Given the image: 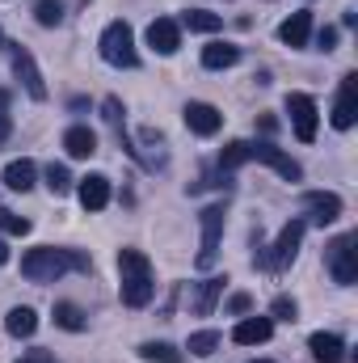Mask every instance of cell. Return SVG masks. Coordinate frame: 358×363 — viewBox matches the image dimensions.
<instances>
[{
	"label": "cell",
	"instance_id": "7402d4cb",
	"mask_svg": "<svg viewBox=\"0 0 358 363\" xmlns=\"http://www.w3.org/2000/svg\"><path fill=\"white\" fill-rule=\"evenodd\" d=\"M224 283H228V274H211V279L202 283V291H198V300H194V308H198L202 317H207V313L215 308V300L224 296Z\"/></svg>",
	"mask_w": 358,
	"mask_h": 363
},
{
	"label": "cell",
	"instance_id": "ba28073f",
	"mask_svg": "<svg viewBox=\"0 0 358 363\" xmlns=\"http://www.w3.org/2000/svg\"><path fill=\"white\" fill-rule=\"evenodd\" d=\"M287 114H291V127H295V135L304 140V144H312L316 140V101L308 97V93H287Z\"/></svg>",
	"mask_w": 358,
	"mask_h": 363
},
{
	"label": "cell",
	"instance_id": "e575fe53",
	"mask_svg": "<svg viewBox=\"0 0 358 363\" xmlns=\"http://www.w3.org/2000/svg\"><path fill=\"white\" fill-rule=\"evenodd\" d=\"M232 313H249V296H232Z\"/></svg>",
	"mask_w": 358,
	"mask_h": 363
},
{
	"label": "cell",
	"instance_id": "74e56055",
	"mask_svg": "<svg viewBox=\"0 0 358 363\" xmlns=\"http://www.w3.org/2000/svg\"><path fill=\"white\" fill-rule=\"evenodd\" d=\"M258 363H266V359H258Z\"/></svg>",
	"mask_w": 358,
	"mask_h": 363
},
{
	"label": "cell",
	"instance_id": "2e32d148",
	"mask_svg": "<svg viewBox=\"0 0 358 363\" xmlns=\"http://www.w3.org/2000/svg\"><path fill=\"white\" fill-rule=\"evenodd\" d=\"M308 351L316 355V363H346V342L337 334H325V330L308 338Z\"/></svg>",
	"mask_w": 358,
	"mask_h": 363
},
{
	"label": "cell",
	"instance_id": "d6a6232c",
	"mask_svg": "<svg viewBox=\"0 0 358 363\" xmlns=\"http://www.w3.org/2000/svg\"><path fill=\"white\" fill-rule=\"evenodd\" d=\"M17 363H55V359H51L47 351H25V355H21Z\"/></svg>",
	"mask_w": 358,
	"mask_h": 363
},
{
	"label": "cell",
	"instance_id": "8d00e7d4",
	"mask_svg": "<svg viewBox=\"0 0 358 363\" xmlns=\"http://www.w3.org/2000/svg\"><path fill=\"white\" fill-rule=\"evenodd\" d=\"M0 47H8V38H4V30H0Z\"/></svg>",
	"mask_w": 358,
	"mask_h": 363
},
{
	"label": "cell",
	"instance_id": "83f0119b",
	"mask_svg": "<svg viewBox=\"0 0 358 363\" xmlns=\"http://www.w3.org/2000/svg\"><path fill=\"white\" fill-rule=\"evenodd\" d=\"M47 190H51V194H68V190H72L68 165H47Z\"/></svg>",
	"mask_w": 358,
	"mask_h": 363
},
{
	"label": "cell",
	"instance_id": "ac0fdd59",
	"mask_svg": "<svg viewBox=\"0 0 358 363\" xmlns=\"http://www.w3.org/2000/svg\"><path fill=\"white\" fill-rule=\"evenodd\" d=\"M64 148H68V157L85 161V157L97 152V135H93L89 127H68V131H64Z\"/></svg>",
	"mask_w": 358,
	"mask_h": 363
},
{
	"label": "cell",
	"instance_id": "9a60e30c",
	"mask_svg": "<svg viewBox=\"0 0 358 363\" xmlns=\"http://www.w3.org/2000/svg\"><path fill=\"white\" fill-rule=\"evenodd\" d=\"M270 334H274V321H270V317H245V321L232 330V338H236L241 347H262V342H270Z\"/></svg>",
	"mask_w": 358,
	"mask_h": 363
},
{
	"label": "cell",
	"instance_id": "5bb4252c",
	"mask_svg": "<svg viewBox=\"0 0 358 363\" xmlns=\"http://www.w3.org/2000/svg\"><path fill=\"white\" fill-rule=\"evenodd\" d=\"M76 194H81V207H85V211H101V207L110 203V178L89 174V178H81Z\"/></svg>",
	"mask_w": 358,
	"mask_h": 363
},
{
	"label": "cell",
	"instance_id": "5b68a950",
	"mask_svg": "<svg viewBox=\"0 0 358 363\" xmlns=\"http://www.w3.org/2000/svg\"><path fill=\"white\" fill-rule=\"evenodd\" d=\"M358 237L354 233H346V237H337V241H329V250H325V262H329V274L342 283V287H350L358 283Z\"/></svg>",
	"mask_w": 358,
	"mask_h": 363
},
{
	"label": "cell",
	"instance_id": "6da1fadb",
	"mask_svg": "<svg viewBox=\"0 0 358 363\" xmlns=\"http://www.w3.org/2000/svg\"><path fill=\"white\" fill-rule=\"evenodd\" d=\"M245 161H262V165H270L278 178H287V182L304 178L299 161H291V157H287L282 148H274L270 140H262V144H253V140H236V144H228V148L219 152V169H236V165H245Z\"/></svg>",
	"mask_w": 358,
	"mask_h": 363
},
{
	"label": "cell",
	"instance_id": "ffe728a7",
	"mask_svg": "<svg viewBox=\"0 0 358 363\" xmlns=\"http://www.w3.org/2000/svg\"><path fill=\"white\" fill-rule=\"evenodd\" d=\"M4 330H8L13 338H30V334L38 330V313L25 308V304H17V308H8V317H4Z\"/></svg>",
	"mask_w": 358,
	"mask_h": 363
},
{
	"label": "cell",
	"instance_id": "44dd1931",
	"mask_svg": "<svg viewBox=\"0 0 358 363\" xmlns=\"http://www.w3.org/2000/svg\"><path fill=\"white\" fill-rule=\"evenodd\" d=\"M241 60V47H232V43H211V47H202V68H232Z\"/></svg>",
	"mask_w": 358,
	"mask_h": 363
},
{
	"label": "cell",
	"instance_id": "e0dca14e",
	"mask_svg": "<svg viewBox=\"0 0 358 363\" xmlns=\"http://www.w3.org/2000/svg\"><path fill=\"white\" fill-rule=\"evenodd\" d=\"M308 34H312V13H291L282 26H278V38L287 47H308Z\"/></svg>",
	"mask_w": 358,
	"mask_h": 363
},
{
	"label": "cell",
	"instance_id": "f1b7e54d",
	"mask_svg": "<svg viewBox=\"0 0 358 363\" xmlns=\"http://www.w3.org/2000/svg\"><path fill=\"white\" fill-rule=\"evenodd\" d=\"M0 233H8V237H25V233H30V220L17 216V211H8V207H0Z\"/></svg>",
	"mask_w": 358,
	"mask_h": 363
},
{
	"label": "cell",
	"instance_id": "4fadbf2b",
	"mask_svg": "<svg viewBox=\"0 0 358 363\" xmlns=\"http://www.w3.org/2000/svg\"><path fill=\"white\" fill-rule=\"evenodd\" d=\"M304 207L312 211V220L325 228V224H333L337 216H342V199L337 194H329V190H312V194H304Z\"/></svg>",
	"mask_w": 358,
	"mask_h": 363
},
{
	"label": "cell",
	"instance_id": "7a4b0ae2",
	"mask_svg": "<svg viewBox=\"0 0 358 363\" xmlns=\"http://www.w3.org/2000/svg\"><path fill=\"white\" fill-rule=\"evenodd\" d=\"M89 267H93L89 254H81V250H55V245L30 250L21 258V274L30 283H55V279H64L68 271H89Z\"/></svg>",
	"mask_w": 358,
	"mask_h": 363
},
{
	"label": "cell",
	"instance_id": "603a6c76",
	"mask_svg": "<svg viewBox=\"0 0 358 363\" xmlns=\"http://www.w3.org/2000/svg\"><path fill=\"white\" fill-rule=\"evenodd\" d=\"M181 21H185L194 34H215V30L224 26V17H219V13H207V9H190Z\"/></svg>",
	"mask_w": 358,
	"mask_h": 363
},
{
	"label": "cell",
	"instance_id": "1f68e13d",
	"mask_svg": "<svg viewBox=\"0 0 358 363\" xmlns=\"http://www.w3.org/2000/svg\"><path fill=\"white\" fill-rule=\"evenodd\" d=\"M316 43H321V51H333V47H337V30H333V26H325Z\"/></svg>",
	"mask_w": 358,
	"mask_h": 363
},
{
	"label": "cell",
	"instance_id": "4dcf8cb0",
	"mask_svg": "<svg viewBox=\"0 0 358 363\" xmlns=\"http://www.w3.org/2000/svg\"><path fill=\"white\" fill-rule=\"evenodd\" d=\"M105 123H110L114 131L122 127V101H118V97H105Z\"/></svg>",
	"mask_w": 358,
	"mask_h": 363
},
{
	"label": "cell",
	"instance_id": "836d02e7",
	"mask_svg": "<svg viewBox=\"0 0 358 363\" xmlns=\"http://www.w3.org/2000/svg\"><path fill=\"white\" fill-rule=\"evenodd\" d=\"M8 131H13V118H8V110H4V106H0V144H4V140H8Z\"/></svg>",
	"mask_w": 358,
	"mask_h": 363
},
{
	"label": "cell",
	"instance_id": "9c48e42d",
	"mask_svg": "<svg viewBox=\"0 0 358 363\" xmlns=\"http://www.w3.org/2000/svg\"><path fill=\"white\" fill-rule=\"evenodd\" d=\"M202 250H198V267H215V254H219V237H224V207H207L202 216Z\"/></svg>",
	"mask_w": 358,
	"mask_h": 363
},
{
	"label": "cell",
	"instance_id": "3957f363",
	"mask_svg": "<svg viewBox=\"0 0 358 363\" xmlns=\"http://www.w3.org/2000/svg\"><path fill=\"white\" fill-rule=\"evenodd\" d=\"M118 296H122V304L127 308H144L148 300H152V291H156V283H152V262H148V254H139V250H118Z\"/></svg>",
	"mask_w": 358,
	"mask_h": 363
},
{
	"label": "cell",
	"instance_id": "d590c367",
	"mask_svg": "<svg viewBox=\"0 0 358 363\" xmlns=\"http://www.w3.org/2000/svg\"><path fill=\"white\" fill-rule=\"evenodd\" d=\"M4 262H8V245L0 241V267H4Z\"/></svg>",
	"mask_w": 358,
	"mask_h": 363
},
{
	"label": "cell",
	"instance_id": "30bf717a",
	"mask_svg": "<svg viewBox=\"0 0 358 363\" xmlns=\"http://www.w3.org/2000/svg\"><path fill=\"white\" fill-rule=\"evenodd\" d=\"M358 118V77H342V89H337V106H333V127L337 131H350Z\"/></svg>",
	"mask_w": 358,
	"mask_h": 363
},
{
	"label": "cell",
	"instance_id": "8fae6325",
	"mask_svg": "<svg viewBox=\"0 0 358 363\" xmlns=\"http://www.w3.org/2000/svg\"><path fill=\"white\" fill-rule=\"evenodd\" d=\"M148 47H152L156 55H173L181 47V26L173 17H156V21L148 26Z\"/></svg>",
	"mask_w": 358,
	"mask_h": 363
},
{
	"label": "cell",
	"instance_id": "277c9868",
	"mask_svg": "<svg viewBox=\"0 0 358 363\" xmlns=\"http://www.w3.org/2000/svg\"><path fill=\"white\" fill-rule=\"evenodd\" d=\"M97 47H101V60H105V64H114V68H135V64H139L135 30H131L127 21H110V26L101 30Z\"/></svg>",
	"mask_w": 358,
	"mask_h": 363
},
{
	"label": "cell",
	"instance_id": "7c38bea8",
	"mask_svg": "<svg viewBox=\"0 0 358 363\" xmlns=\"http://www.w3.org/2000/svg\"><path fill=\"white\" fill-rule=\"evenodd\" d=\"M185 127H190L194 135H215V131L224 127V114H219L211 101H190V106H185Z\"/></svg>",
	"mask_w": 358,
	"mask_h": 363
},
{
	"label": "cell",
	"instance_id": "8992f818",
	"mask_svg": "<svg viewBox=\"0 0 358 363\" xmlns=\"http://www.w3.org/2000/svg\"><path fill=\"white\" fill-rule=\"evenodd\" d=\"M8 64H13V77L25 85V93H30L34 101H42V97H47V81H42V72H38L34 55H30L21 43H8Z\"/></svg>",
	"mask_w": 358,
	"mask_h": 363
},
{
	"label": "cell",
	"instance_id": "d4e9b609",
	"mask_svg": "<svg viewBox=\"0 0 358 363\" xmlns=\"http://www.w3.org/2000/svg\"><path fill=\"white\" fill-rule=\"evenodd\" d=\"M55 325H64V330L76 334V330H85V313H81L72 300H59V304H55Z\"/></svg>",
	"mask_w": 358,
	"mask_h": 363
},
{
	"label": "cell",
	"instance_id": "d6986e66",
	"mask_svg": "<svg viewBox=\"0 0 358 363\" xmlns=\"http://www.w3.org/2000/svg\"><path fill=\"white\" fill-rule=\"evenodd\" d=\"M34 178H38V165H34V161H25V157L4 165V186H8V190H21V194H25V190L34 186Z\"/></svg>",
	"mask_w": 358,
	"mask_h": 363
},
{
	"label": "cell",
	"instance_id": "f546056e",
	"mask_svg": "<svg viewBox=\"0 0 358 363\" xmlns=\"http://www.w3.org/2000/svg\"><path fill=\"white\" fill-rule=\"evenodd\" d=\"M295 313H299V304H295L291 296H278V300H274V317H282V321H295Z\"/></svg>",
	"mask_w": 358,
	"mask_h": 363
},
{
	"label": "cell",
	"instance_id": "52a82bcc",
	"mask_svg": "<svg viewBox=\"0 0 358 363\" xmlns=\"http://www.w3.org/2000/svg\"><path fill=\"white\" fill-rule=\"evenodd\" d=\"M304 220H291V224H282V233H278V241H274V250L266 254V267L270 271H287L291 262H295V254H299V245H304Z\"/></svg>",
	"mask_w": 358,
	"mask_h": 363
},
{
	"label": "cell",
	"instance_id": "4316f807",
	"mask_svg": "<svg viewBox=\"0 0 358 363\" xmlns=\"http://www.w3.org/2000/svg\"><path fill=\"white\" fill-rule=\"evenodd\" d=\"M34 17H38V26H59L64 21V4L59 0H38L34 4Z\"/></svg>",
	"mask_w": 358,
	"mask_h": 363
},
{
	"label": "cell",
	"instance_id": "484cf974",
	"mask_svg": "<svg viewBox=\"0 0 358 363\" xmlns=\"http://www.w3.org/2000/svg\"><path fill=\"white\" fill-rule=\"evenodd\" d=\"M219 342H224V338H219L215 330H198V334H190L185 351H190V355H211V351H215Z\"/></svg>",
	"mask_w": 358,
	"mask_h": 363
},
{
	"label": "cell",
	"instance_id": "cb8c5ba5",
	"mask_svg": "<svg viewBox=\"0 0 358 363\" xmlns=\"http://www.w3.org/2000/svg\"><path fill=\"white\" fill-rule=\"evenodd\" d=\"M139 359L144 363H181V351L169 342H144L139 347Z\"/></svg>",
	"mask_w": 358,
	"mask_h": 363
}]
</instances>
